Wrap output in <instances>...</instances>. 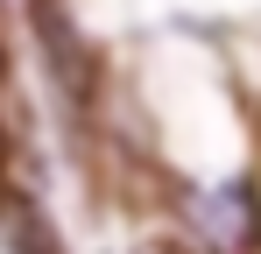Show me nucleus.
<instances>
[{"instance_id": "obj_1", "label": "nucleus", "mask_w": 261, "mask_h": 254, "mask_svg": "<svg viewBox=\"0 0 261 254\" xmlns=\"http://www.w3.org/2000/svg\"><path fill=\"white\" fill-rule=\"evenodd\" d=\"M184 212H191V233L212 254H254L261 247V191L254 184L198 191V198H184Z\"/></svg>"}, {"instance_id": "obj_2", "label": "nucleus", "mask_w": 261, "mask_h": 254, "mask_svg": "<svg viewBox=\"0 0 261 254\" xmlns=\"http://www.w3.org/2000/svg\"><path fill=\"white\" fill-rule=\"evenodd\" d=\"M36 29H43V49H49V64L64 71V85H71V92H85V85H92V49L78 42L71 14H64L57 0H36Z\"/></svg>"}, {"instance_id": "obj_3", "label": "nucleus", "mask_w": 261, "mask_h": 254, "mask_svg": "<svg viewBox=\"0 0 261 254\" xmlns=\"http://www.w3.org/2000/svg\"><path fill=\"white\" fill-rule=\"evenodd\" d=\"M141 254H191V247H184V240H170V247H163V240H148Z\"/></svg>"}]
</instances>
